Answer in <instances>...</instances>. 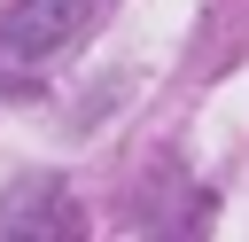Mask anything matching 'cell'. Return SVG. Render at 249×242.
<instances>
[{
	"label": "cell",
	"instance_id": "cell-1",
	"mask_svg": "<svg viewBox=\"0 0 249 242\" xmlns=\"http://www.w3.org/2000/svg\"><path fill=\"white\" fill-rule=\"evenodd\" d=\"M93 0H16L0 16V78H39L78 31H86Z\"/></svg>",
	"mask_w": 249,
	"mask_h": 242
}]
</instances>
